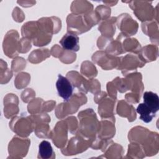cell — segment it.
Listing matches in <instances>:
<instances>
[{"label":"cell","mask_w":159,"mask_h":159,"mask_svg":"<svg viewBox=\"0 0 159 159\" xmlns=\"http://www.w3.org/2000/svg\"><path fill=\"white\" fill-rule=\"evenodd\" d=\"M137 112L140 114V119L146 123L151 122L152 119L155 116V114H154L144 103H140L138 106Z\"/></svg>","instance_id":"277c9868"},{"label":"cell","mask_w":159,"mask_h":159,"mask_svg":"<svg viewBox=\"0 0 159 159\" xmlns=\"http://www.w3.org/2000/svg\"><path fill=\"white\" fill-rule=\"evenodd\" d=\"M39 148V158L43 159L50 158L54 154L51 144L48 141H42L40 143Z\"/></svg>","instance_id":"5b68a950"},{"label":"cell","mask_w":159,"mask_h":159,"mask_svg":"<svg viewBox=\"0 0 159 159\" xmlns=\"http://www.w3.org/2000/svg\"><path fill=\"white\" fill-rule=\"evenodd\" d=\"M144 104L155 114L159 109L158 96L152 91H146L143 94Z\"/></svg>","instance_id":"3957f363"},{"label":"cell","mask_w":159,"mask_h":159,"mask_svg":"<svg viewBox=\"0 0 159 159\" xmlns=\"http://www.w3.org/2000/svg\"><path fill=\"white\" fill-rule=\"evenodd\" d=\"M60 43L65 50L76 52L80 48L79 38L72 32L66 33L60 40Z\"/></svg>","instance_id":"7a4b0ae2"},{"label":"cell","mask_w":159,"mask_h":159,"mask_svg":"<svg viewBox=\"0 0 159 159\" xmlns=\"http://www.w3.org/2000/svg\"><path fill=\"white\" fill-rule=\"evenodd\" d=\"M56 87L58 95L65 101H68L71 98L73 91V88L71 82L66 78L59 74L56 83Z\"/></svg>","instance_id":"6da1fadb"}]
</instances>
